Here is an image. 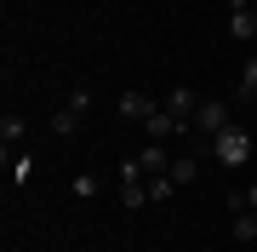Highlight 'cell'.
Instances as JSON below:
<instances>
[{
  "mask_svg": "<svg viewBox=\"0 0 257 252\" xmlns=\"http://www.w3.org/2000/svg\"><path fill=\"white\" fill-rule=\"evenodd\" d=\"M251 12H257V0H251Z\"/></svg>",
  "mask_w": 257,
  "mask_h": 252,
  "instance_id": "e0dca14e",
  "label": "cell"
},
{
  "mask_svg": "<svg viewBox=\"0 0 257 252\" xmlns=\"http://www.w3.org/2000/svg\"><path fill=\"white\" fill-rule=\"evenodd\" d=\"M69 189H74L80 201H97V195H103V178H97V172H74V184H69Z\"/></svg>",
  "mask_w": 257,
  "mask_h": 252,
  "instance_id": "8fae6325",
  "label": "cell"
},
{
  "mask_svg": "<svg viewBox=\"0 0 257 252\" xmlns=\"http://www.w3.org/2000/svg\"><path fill=\"white\" fill-rule=\"evenodd\" d=\"M229 212H257V184H246V189H229Z\"/></svg>",
  "mask_w": 257,
  "mask_h": 252,
  "instance_id": "4fadbf2b",
  "label": "cell"
},
{
  "mask_svg": "<svg viewBox=\"0 0 257 252\" xmlns=\"http://www.w3.org/2000/svg\"><path fill=\"white\" fill-rule=\"evenodd\" d=\"M234 241H257V212H234Z\"/></svg>",
  "mask_w": 257,
  "mask_h": 252,
  "instance_id": "9a60e30c",
  "label": "cell"
},
{
  "mask_svg": "<svg viewBox=\"0 0 257 252\" xmlns=\"http://www.w3.org/2000/svg\"><path fill=\"white\" fill-rule=\"evenodd\" d=\"M143 126H149V138H155V143H172V138H177V132H183V121H177V115H172V109H166V103H160V109H155V115H149V121H143Z\"/></svg>",
  "mask_w": 257,
  "mask_h": 252,
  "instance_id": "5b68a950",
  "label": "cell"
},
{
  "mask_svg": "<svg viewBox=\"0 0 257 252\" xmlns=\"http://www.w3.org/2000/svg\"><path fill=\"white\" fill-rule=\"evenodd\" d=\"M63 109H74V115L86 121V109H92V86H86V80H74V92H69V103H63Z\"/></svg>",
  "mask_w": 257,
  "mask_h": 252,
  "instance_id": "5bb4252c",
  "label": "cell"
},
{
  "mask_svg": "<svg viewBox=\"0 0 257 252\" xmlns=\"http://www.w3.org/2000/svg\"><path fill=\"white\" fill-rule=\"evenodd\" d=\"M114 109H120V121H149V115H155L160 103L149 98V92H138V86H126V92L114 98Z\"/></svg>",
  "mask_w": 257,
  "mask_h": 252,
  "instance_id": "3957f363",
  "label": "cell"
},
{
  "mask_svg": "<svg viewBox=\"0 0 257 252\" xmlns=\"http://www.w3.org/2000/svg\"><path fill=\"white\" fill-rule=\"evenodd\" d=\"M246 6H251V0H246Z\"/></svg>",
  "mask_w": 257,
  "mask_h": 252,
  "instance_id": "d6986e66",
  "label": "cell"
},
{
  "mask_svg": "<svg viewBox=\"0 0 257 252\" xmlns=\"http://www.w3.org/2000/svg\"><path fill=\"white\" fill-rule=\"evenodd\" d=\"M194 178H200V155H177L172 160V184L183 189V184H194Z\"/></svg>",
  "mask_w": 257,
  "mask_h": 252,
  "instance_id": "30bf717a",
  "label": "cell"
},
{
  "mask_svg": "<svg viewBox=\"0 0 257 252\" xmlns=\"http://www.w3.org/2000/svg\"><path fill=\"white\" fill-rule=\"evenodd\" d=\"M138 160H143V172H172V160H177V155H172V149H166V143H155V138H149Z\"/></svg>",
  "mask_w": 257,
  "mask_h": 252,
  "instance_id": "ba28073f",
  "label": "cell"
},
{
  "mask_svg": "<svg viewBox=\"0 0 257 252\" xmlns=\"http://www.w3.org/2000/svg\"><path fill=\"white\" fill-rule=\"evenodd\" d=\"M251 115H257V103H251Z\"/></svg>",
  "mask_w": 257,
  "mask_h": 252,
  "instance_id": "ac0fdd59",
  "label": "cell"
},
{
  "mask_svg": "<svg viewBox=\"0 0 257 252\" xmlns=\"http://www.w3.org/2000/svg\"><path fill=\"white\" fill-rule=\"evenodd\" d=\"M6 178H12V184H29V178H35V160H29V155H18V160L6 166Z\"/></svg>",
  "mask_w": 257,
  "mask_h": 252,
  "instance_id": "2e32d148",
  "label": "cell"
},
{
  "mask_svg": "<svg viewBox=\"0 0 257 252\" xmlns=\"http://www.w3.org/2000/svg\"><path fill=\"white\" fill-rule=\"evenodd\" d=\"M166 109L183 121V132H194V109H200V98L189 92V86H172V98H166Z\"/></svg>",
  "mask_w": 257,
  "mask_h": 252,
  "instance_id": "8992f818",
  "label": "cell"
},
{
  "mask_svg": "<svg viewBox=\"0 0 257 252\" xmlns=\"http://www.w3.org/2000/svg\"><path fill=\"white\" fill-rule=\"evenodd\" d=\"M23 132H29V121H23V115H0V166H12V149H18V143H23Z\"/></svg>",
  "mask_w": 257,
  "mask_h": 252,
  "instance_id": "277c9868",
  "label": "cell"
},
{
  "mask_svg": "<svg viewBox=\"0 0 257 252\" xmlns=\"http://www.w3.org/2000/svg\"><path fill=\"white\" fill-rule=\"evenodd\" d=\"M172 195H177L172 172H149V201H172Z\"/></svg>",
  "mask_w": 257,
  "mask_h": 252,
  "instance_id": "7c38bea8",
  "label": "cell"
},
{
  "mask_svg": "<svg viewBox=\"0 0 257 252\" xmlns=\"http://www.w3.org/2000/svg\"><path fill=\"white\" fill-rule=\"evenodd\" d=\"M229 35H234V40H257V12L246 6V0L229 6Z\"/></svg>",
  "mask_w": 257,
  "mask_h": 252,
  "instance_id": "52a82bcc",
  "label": "cell"
},
{
  "mask_svg": "<svg viewBox=\"0 0 257 252\" xmlns=\"http://www.w3.org/2000/svg\"><path fill=\"white\" fill-rule=\"evenodd\" d=\"M234 126V98H200V109H194V132L200 138H217V132Z\"/></svg>",
  "mask_w": 257,
  "mask_h": 252,
  "instance_id": "7a4b0ae2",
  "label": "cell"
},
{
  "mask_svg": "<svg viewBox=\"0 0 257 252\" xmlns=\"http://www.w3.org/2000/svg\"><path fill=\"white\" fill-rule=\"evenodd\" d=\"M211 155H217V166L240 172V166L251 160V132H246V126H229V132H217V138H211Z\"/></svg>",
  "mask_w": 257,
  "mask_h": 252,
  "instance_id": "6da1fadb",
  "label": "cell"
},
{
  "mask_svg": "<svg viewBox=\"0 0 257 252\" xmlns=\"http://www.w3.org/2000/svg\"><path fill=\"white\" fill-rule=\"evenodd\" d=\"M234 103H257V57L240 63V80H234Z\"/></svg>",
  "mask_w": 257,
  "mask_h": 252,
  "instance_id": "9c48e42d",
  "label": "cell"
}]
</instances>
